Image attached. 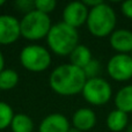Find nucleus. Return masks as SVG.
Wrapping results in <instances>:
<instances>
[{"mask_svg": "<svg viewBox=\"0 0 132 132\" xmlns=\"http://www.w3.org/2000/svg\"><path fill=\"white\" fill-rule=\"evenodd\" d=\"M51 27V20L48 14L36 9L24 14L20 20L21 36L29 41H39L48 36Z\"/></svg>", "mask_w": 132, "mask_h": 132, "instance_id": "obj_4", "label": "nucleus"}, {"mask_svg": "<svg viewBox=\"0 0 132 132\" xmlns=\"http://www.w3.org/2000/svg\"><path fill=\"white\" fill-rule=\"evenodd\" d=\"M128 114L118 109H114L107 117V126L112 132H121L128 125Z\"/></svg>", "mask_w": 132, "mask_h": 132, "instance_id": "obj_15", "label": "nucleus"}, {"mask_svg": "<svg viewBox=\"0 0 132 132\" xmlns=\"http://www.w3.org/2000/svg\"><path fill=\"white\" fill-rule=\"evenodd\" d=\"M20 21L13 15H0V45L13 44L20 38Z\"/></svg>", "mask_w": 132, "mask_h": 132, "instance_id": "obj_9", "label": "nucleus"}, {"mask_svg": "<svg viewBox=\"0 0 132 132\" xmlns=\"http://www.w3.org/2000/svg\"><path fill=\"white\" fill-rule=\"evenodd\" d=\"M86 81L84 71L72 64L57 66L49 77L51 89L62 96H73L81 93Z\"/></svg>", "mask_w": 132, "mask_h": 132, "instance_id": "obj_1", "label": "nucleus"}, {"mask_svg": "<svg viewBox=\"0 0 132 132\" xmlns=\"http://www.w3.org/2000/svg\"><path fill=\"white\" fill-rule=\"evenodd\" d=\"M57 2L55 0H35V9L44 14H50L55 11Z\"/></svg>", "mask_w": 132, "mask_h": 132, "instance_id": "obj_20", "label": "nucleus"}, {"mask_svg": "<svg viewBox=\"0 0 132 132\" xmlns=\"http://www.w3.org/2000/svg\"><path fill=\"white\" fill-rule=\"evenodd\" d=\"M121 11L126 18L132 20V0H126V1L122 2Z\"/></svg>", "mask_w": 132, "mask_h": 132, "instance_id": "obj_22", "label": "nucleus"}, {"mask_svg": "<svg viewBox=\"0 0 132 132\" xmlns=\"http://www.w3.org/2000/svg\"><path fill=\"white\" fill-rule=\"evenodd\" d=\"M51 55L48 49L37 44H30L21 50L20 63L30 72H43L51 65Z\"/></svg>", "mask_w": 132, "mask_h": 132, "instance_id": "obj_5", "label": "nucleus"}, {"mask_svg": "<svg viewBox=\"0 0 132 132\" xmlns=\"http://www.w3.org/2000/svg\"><path fill=\"white\" fill-rule=\"evenodd\" d=\"M19 84V74L13 68H5L0 72V90H9Z\"/></svg>", "mask_w": 132, "mask_h": 132, "instance_id": "obj_17", "label": "nucleus"}, {"mask_svg": "<svg viewBox=\"0 0 132 132\" xmlns=\"http://www.w3.org/2000/svg\"><path fill=\"white\" fill-rule=\"evenodd\" d=\"M70 122L62 114H50L42 119L38 132H68Z\"/></svg>", "mask_w": 132, "mask_h": 132, "instance_id": "obj_11", "label": "nucleus"}, {"mask_svg": "<svg viewBox=\"0 0 132 132\" xmlns=\"http://www.w3.org/2000/svg\"><path fill=\"white\" fill-rule=\"evenodd\" d=\"M115 105L116 109L125 114L132 112V85H126L117 92L115 96Z\"/></svg>", "mask_w": 132, "mask_h": 132, "instance_id": "obj_13", "label": "nucleus"}, {"mask_svg": "<svg viewBox=\"0 0 132 132\" xmlns=\"http://www.w3.org/2000/svg\"><path fill=\"white\" fill-rule=\"evenodd\" d=\"M2 70H5V57H4V55H2L1 50H0V72H1Z\"/></svg>", "mask_w": 132, "mask_h": 132, "instance_id": "obj_24", "label": "nucleus"}, {"mask_svg": "<svg viewBox=\"0 0 132 132\" xmlns=\"http://www.w3.org/2000/svg\"><path fill=\"white\" fill-rule=\"evenodd\" d=\"M82 71H84V73H85V75H86L87 79L97 78L98 73H100V71H101V64H100L98 60L92 59L88 64L82 68Z\"/></svg>", "mask_w": 132, "mask_h": 132, "instance_id": "obj_19", "label": "nucleus"}, {"mask_svg": "<svg viewBox=\"0 0 132 132\" xmlns=\"http://www.w3.org/2000/svg\"><path fill=\"white\" fill-rule=\"evenodd\" d=\"M130 132H132V131H130Z\"/></svg>", "mask_w": 132, "mask_h": 132, "instance_id": "obj_28", "label": "nucleus"}, {"mask_svg": "<svg viewBox=\"0 0 132 132\" xmlns=\"http://www.w3.org/2000/svg\"><path fill=\"white\" fill-rule=\"evenodd\" d=\"M13 108L6 102L0 101V131L11 126V123L14 118Z\"/></svg>", "mask_w": 132, "mask_h": 132, "instance_id": "obj_18", "label": "nucleus"}, {"mask_svg": "<svg viewBox=\"0 0 132 132\" xmlns=\"http://www.w3.org/2000/svg\"><path fill=\"white\" fill-rule=\"evenodd\" d=\"M89 8L82 1H72L63 11V22L78 29L87 22Z\"/></svg>", "mask_w": 132, "mask_h": 132, "instance_id": "obj_8", "label": "nucleus"}, {"mask_svg": "<svg viewBox=\"0 0 132 132\" xmlns=\"http://www.w3.org/2000/svg\"><path fill=\"white\" fill-rule=\"evenodd\" d=\"M110 46L118 53L130 55L132 52V31L129 29L114 30L109 38Z\"/></svg>", "mask_w": 132, "mask_h": 132, "instance_id": "obj_10", "label": "nucleus"}, {"mask_svg": "<svg viewBox=\"0 0 132 132\" xmlns=\"http://www.w3.org/2000/svg\"><path fill=\"white\" fill-rule=\"evenodd\" d=\"M68 57H70V62H71L70 64L77 66V67L81 68V70L93 59L92 51L84 44H79L78 46H75V49L70 53Z\"/></svg>", "mask_w": 132, "mask_h": 132, "instance_id": "obj_14", "label": "nucleus"}, {"mask_svg": "<svg viewBox=\"0 0 132 132\" xmlns=\"http://www.w3.org/2000/svg\"><path fill=\"white\" fill-rule=\"evenodd\" d=\"M12 132H32L34 131V121L26 114L14 115L11 123Z\"/></svg>", "mask_w": 132, "mask_h": 132, "instance_id": "obj_16", "label": "nucleus"}, {"mask_svg": "<svg viewBox=\"0 0 132 132\" xmlns=\"http://www.w3.org/2000/svg\"><path fill=\"white\" fill-rule=\"evenodd\" d=\"M16 6L20 8V11L24 12L27 14L35 9V1H31V0H21V1L16 2Z\"/></svg>", "mask_w": 132, "mask_h": 132, "instance_id": "obj_21", "label": "nucleus"}, {"mask_svg": "<svg viewBox=\"0 0 132 132\" xmlns=\"http://www.w3.org/2000/svg\"><path fill=\"white\" fill-rule=\"evenodd\" d=\"M82 2H84V4L86 5L89 9H90V8H94V7L98 6V5L102 4L103 1H102V0H84Z\"/></svg>", "mask_w": 132, "mask_h": 132, "instance_id": "obj_23", "label": "nucleus"}, {"mask_svg": "<svg viewBox=\"0 0 132 132\" xmlns=\"http://www.w3.org/2000/svg\"><path fill=\"white\" fill-rule=\"evenodd\" d=\"M108 74L116 81H128L132 78V57L130 55L117 53L107 64Z\"/></svg>", "mask_w": 132, "mask_h": 132, "instance_id": "obj_7", "label": "nucleus"}, {"mask_svg": "<svg viewBox=\"0 0 132 132\" xmlns=\"http://www.w3.org/2000/svg\"><path fill=\"white\" fill-rule=\"evenodd\" d=\"M116 22L117 18L114 8L105 2H102L89 9L86 24L93 36L105 37L114 32Z\"/></svg>", "mask_w": 132, "mask_h": 132, "instance_id": "obj_3", "label": "nucleus"}, {"mask_svg": "<svg viewBox=\"0 0 132 132\" xmlns=\"http://www.w3.org/2000/svg\"><path fill=\"white\" fill-rule=\"evenodd\" d=\"M46 42L50 50L57 56H70V53L79 45V34L75 28L58 22L52 24Z\"/></svg>", "mask_w": 132, "mask_h": 132, "instance_id": "obj_2", "label": "nucleus"}, {"mask_svg": "<svg viewBox=\"0 0 132 132\" xmlns=\"http://www.w3.org/2000/svg\"><path fill=\"white\" fill-rule=\"evenodd\" d=\"M5 5V0H0V7Z\"/></svg>", "mask_w": 132, "mask_h": 132, "instance_id": "obj_26", "label": "nucleus"}, {"mask_svg": "<svg viewBox=\"0 0 132 132\" xmlns=\"http://www.w3.org/2000/svg\"><path fill=\"white\" fill-rule=\"evenodd\" d=\"M130 56H131V57H132V52H131V53H130Z\"/></svg>", "mask_w": 132, "mask_h": 132, "instance_id": "obj_27", "label": "nucleus"}, {"mask_svg": "<svg viewBox=\"0 0 132 132\" xmlns=\"http://www.w3.org/2000/svg\"><path fill=\"white\" fill-rule=\"evenodd\" d=\"M84 98L92 105H104L112 96V89L110 84L101 77L87 79L84 89L81 92Z\"/></svg>", "mask_w": 132, "mask_h": 132, "instance_id": "obj_6", "label": "nucleus"}, {"mask_svg": "<svg viewBox=\"0 0 132 132\" xmlns=\"http://www.w3.org/2000/svg\"><path fill=\"white\" fill-rule=\"evenodd\" d=\"M73 128L80 131H89L96 124V115L90 108H79L72 116Z\"/></svg>", "mask_w": 132, "mask_h": 132, "instance_id": "obj_12", "label": "nucleus"}, {"mask_svg": "<svg viewBox=\"0 0 132 132\" xmlns=\"http://www.w3.org/2000/svg\"><path fill=\"white\" fill-rule=\"evenodd\" d=\"M68 132H82V131L78 130V129H75V128H71L70 130H68Z\"/></svg>", "mask_w": 132, "mask_h": 132, "instance_id": "obj_25", "label": "nucleus"}]
</instances>
